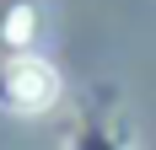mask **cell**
<instances>
[{
  "label": "cell",
  "mask_w": 156,
  "mask_h": 150,
  "mask_svg": "<svg viewBox=\"0 0 156 150\" xmlns=\"http://www.w3.org/2000/svg\"><path fill=\"white\" fill-rule=\"evenodd\" d=\"M0 97H5L16 113H43V107L59 97V75H54L48 59H38V54H16V59L0 70Z\"/></svg>",
  "instance_id": "cell-1"
},
{
  "label": "cell",
  "mask_w": 156,
  "mask_h": 150,
  "mask_svg": "<svg viewBox=\"0 0 156 150\" xmlns=\"http://www.w3.org/2000/svg\"><path fill=\"white\" fill-rule=\"evenodd\" d=\"M5 38H11V43H27L32 38V11L27 5H16V11L5 16Z\"/></svg>",
  "instance_id": "cell-2"
}]
</instances>
